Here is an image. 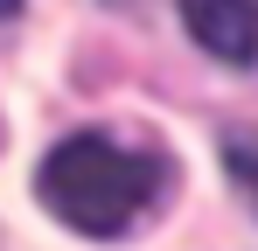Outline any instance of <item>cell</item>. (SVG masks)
Listing matches in <instances>:
<instances>
[{
  "mask_svg": "<svg viewBox=\"0 0 258 251\" xmlns=\"http://www.w3.org/2000/svg\"><path fill=\"white\" fill-rule=\"evenodd\" d=\"M161 181H168V161L140 154V147H119L112 133H70L63 147H49L42 174H35L49 216L84 230V237L133 230L147 216V203L161 196Z\"/></svg>",
  "mask_w": 258,
  "mask_h": 251,
  "instance_id": "obj_1",
  "label": "cell"
},
{
  "mask_svg": "<svg viewBox=\"0 0 258 251\" xmlns=\"http://www.w3.org/2000/svg\"><path fill=\"white\" fill-rule=\"evenodd\" d=\"M181 28L216 63H258V0H181Z\"/></svg>",
  "mask_w": 258,
  "mask_h": 251,
  "instance_id": "obj_2",
  "label": "cell"
},
{
  "mask_svg": "<svg viewBox=\"0 0 258 251\" xmlns=\"http://www.w3.org/2000/svg\"><path fill=\"white\" fill-rule=\"evenodd\" d=\"M21 21V0H0V42H7V28Z\"/></svg>",
  "mask_w": 258,
  "mask_h": 251,
  "instance_id": "obj_4",
  "label": "cell"
},
{
  "mask_svg": "<svg viewBox=\"0 0 258 251\" xmlns=\"http://www.w3.org/2000/svg\"><path fill=\"white\" fill-rule=\"evenodd\" d=\"M216 154H223L230 189H237V196H244V209L258 216V126H230V133L216 140Z\"/></svg>",
  "mask_w": 258,
  "mask_h": 251,
  "instance_id": "obj_3",
  "label": "cell"
}]
</instances>
